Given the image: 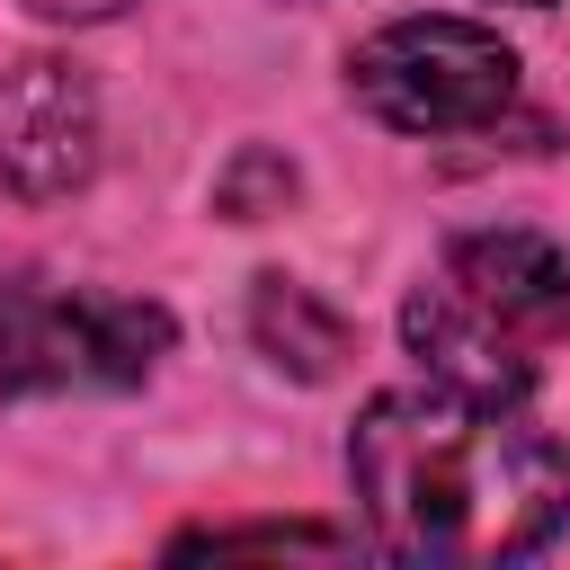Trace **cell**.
I'll return each instance as SVG.
<instances>
[{"label": "cell", "instance_id": "1", "mask_svg": "<svg viewBox=\"0 0 570 570\" xmlns=\"http://www.w3.org/2000/svg\"><path fill=\"white\" fill-rule=\"evenodd\" d=\"M347 481L401 561H525L570 525V445L517 401L401 383L356 410Z\"/></svg>", "mask_w": 570, "mask_h": 570}, {"label": "cell", "instance_id": "2", "mask_svg": "<svg viewBox=\"0 0 570 570\" xmlns=\"http://www.w3.org/2000/svg\"><path fill=\"white\" fill-rule=\"evenodd\" d=\"M401 338L428 383L525 401L543 356L570 338V258L543 232H463L401 303Z\"/></svg>", "mask_w": 570, "mask_h": 570}, {"label": "cell", "instance_id": "3", "mask_svg": "<svg viewBox=\"0 0 570 570\" xmlns=\"http://www.w3.org/2000/svg\"><path fill=\"white\" fill-rule=\"evenodd\" d=\"M347 80L392 134H481L517 107V53L472 18H392L356 45Z\"/></svg>", "mask_w": 570, "mask_h": 570}, {"label": "cell", "instance_id": "4", "mask_svg": "<svg viewBox=\"0 0 570 570\" xmlns=\"http://www.w3.org/2000/svg\"><path fill=\"white\" fill-rule=\"evenodd\" d=\"M169 356V312L134 294H71L45 276L0 285V383L71 392V383H142Z\"/></svg>", "mask_w": 570, "mask_h": 570}, {"label": "cell", "instance_id": "5", "mask_svg": "<svg viewBox=\"0 0 570 570\" xmlns=\"http://www.w3.org/2000/svg\"><path fill=\"white\" fill-rule=\"evenodd\" d=\"M98 169V98L71 62L0 71V196H71Z\"/></svg>", "mask_w": 570, "mask_h": 570}, {"label": "cell", "instance_id": "6", "mask_svg": "<svg viewBox=\"0 0 570 570\" xmlns=\"http://www.w3.org/2000/svg\"><path fill=\"white\" fill-rule=\"evenodd\" d=\"M249 330H258V347H267L285 374H303V383H330V374H338V356H347V321H338L312 285H285V276H267V285H258Z\"/></svg>", "mask_w": 570, "mask_h": 570}, {"label": "cell", "instance_id": "7", "mask_svg": "<svg viewBox=\"0 0 570 570\" xmlns=\"http://www.w3.org/2000/svg\"><path fill=\"white\" fill-rule=\"evenodd\" d=\"M187 552H338L330 525H214V534H187Z\"/></svg>", "mask_w": 570, "mask_h": 570}, {"label": "cell", "instance_id": "8", "mask_svg": "<svg viewBox=\"0 0 570 570\" xmlns=\"http://www.w3.org/2000/svg\"><path fill=\"white\" fill-rule=\"evenodd\" d=\"M36 18H62V27H80V18H116L125 0H27Z\"/></svg>", "mask_w": 570, "mask_h": 570}]
</instances>
